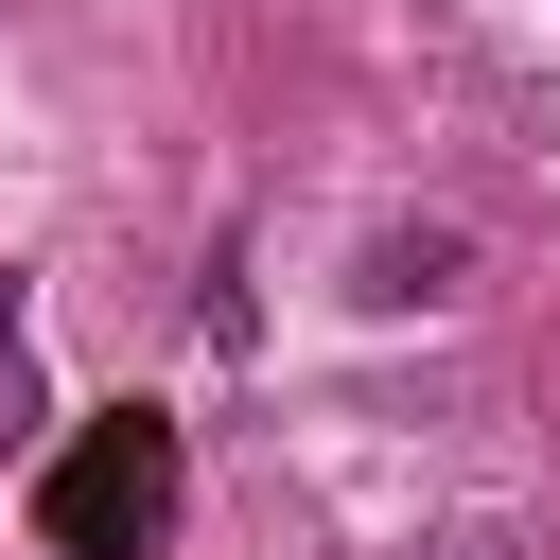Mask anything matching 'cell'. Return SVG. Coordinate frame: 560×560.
I'll return each mask as SVG.
<instances>
[{"mask_svg": "<svg viewBox=\"0 0 560 560\" xmlns=\"http://www.w3.org/2000/svg\"><path fill=\"white\" fill-rule=\"evenodd\" d=\"M438 298H472V228L455 210H402V228L350 245V315H438Z\"/></svg>", "mask_w": 560, "mask_h": 560, "instance_id": "7a4b0ae2", "label": "cell"}, {"mask_svg": "<svg viewBox=\"0 0 560 560\" xmlns=\"http://www.w3.org/2000/svg\"><path fill=\"white\" fill-rule=\"evenodd\" d=\"M175 508H192V438L158 402H105V420H70L35 455V542L52 560H158Z\"/></svg>", "mask_w": 560, "mask_h": 560, "instance_id": "6da1fadb", "label": "cell"}, {"mask_svg": "<svg viewBox=\"0 0 560 560\" xmlns=\"http://www.w3.org/2000/svg\"><path fill=\"white\" fill-rule=\"evenodd\" d=\"M438 560H525V525H508V508H472V525H438Z\"/></svg>", "mask_w": 560, "mask_h": 560, "instance_id": "277c9868", "label": "cell"}, {"mask_svg": "<svg viewBox=\"0 0 560 560\" xmlns=\"http://www.w3.org/2000/svg\"><path fill=\"white\" fill-rule=\"evenodd\" d=\"M35 420H52V402H35V315H18V280H0V455H18Z\"/></svg>", "mask_w": 560, "mask_h": 560, "instance_id": "3957f363", "label": "cell"}]
</instances>
